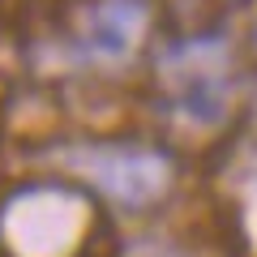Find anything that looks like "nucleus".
<instances>
[{"label": "nucleus", "instance_id": "nucleus-1", "mask_svg": "<svg viewBox=\"0 0 257 257\" xmlns=\"http://www.w3.org/2000/svg\"><path fill=\"white\" fill-rule=\"evenodd\" d=\"M163 77L176 90V107L197 120H214L227 99L223 43H180L163 56Z\"/></svg>", "mask_w": 257, "mask_h": 257}, {"label": "nucleus", "instance_id": "nucleus-2", "mask_svg": "<svg viewBox=\"0 0 257 257\" xmlns=\"http://www.w3.org/2000/svg\"><path fill=\"white\" fill-rule=\"evenodd\" d=\"M86 163H90L94 180H99L111 197H120V202H128V206L150 202V197L167 184V163L159 155H150V150H124V146L120 150L116 146L111 150H90Z\"/></svg>", "mask_w": 257, "mask_h": 257}, {"label": "nucleus", "instance_id": "nucleus-3", "mask_svg": "<svg viewBox=\"0 0 257 257\" xmlns=\"http://www.w3.org/2000/svg\"><path fill=\"white\" fill-rule=\"evenodd\" d=\"M142 26H146V9L138 0H103L99 9L90 13L86 47L94 56H103V60H120L142 39Z\"/></svg>", "mask_w": 257, "mask_h": 257}]
</instances>
